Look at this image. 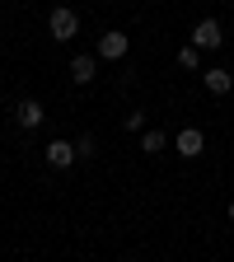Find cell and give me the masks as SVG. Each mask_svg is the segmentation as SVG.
Segmentation results:
<instances>
[{"label": "cell", "instance_id": "obj_3", "mask_svg": "<svg viewBox=\"0 0 234 262\" xmlns=\"http://www.w3.org/2000/svg\"><path fill=\"white\" fill-rule=\"evenodd\" d=\"M174 150H178L183 159H197V155L206 150V131H202V126H183L178 136H174Z\"/></svg>", "mask_w": 234, "mask_h": 262}, {"label": "cell", "instance_id": "obj_5", "mask_svg": "<svg viewBox=\"0 0 234 262\" xmlns=\"http://www.w3.org/2000/svg\"><path fill=\"white\" fill-rule=\"evenodd\" d=\"M42 159L52 164V169H71V164H75L80 155H75V145H71V141H52V145L42 150Z\"/></svg>", "mask_w": 234, "mask_h": 262}, {"label": "cell", "instance_id": "obj_11", "mask_svg": "<svg viewBox=\"0 0 234 262\" xmlns=\"http://www.w3.org/2000/svg\"><path fill=\"white\" fill-rule=\"evenodd\" d=\"M94 150H98L94 136H80V141H75V155H80V159H94Z\"/></svg>", "mask_w": 234, "mask_h": 262}, {"label": "cell", "instance_id": "obj_8", "mask_svg": "<svg viewBox=\"0 0 234 262\" xmlns=\"http://www.w3.org/2000/svg\"><path fill=\"white\" fill-rule=\"evenodd\" d=\"M202 80H206L211 94H229V89H234V75L225 71V66H211V71H202Z\"/></svg>", "mask_w": 234, "mask_h": 262}, {"label": "cell", "instance_id": "obj_12", "mask_svg": "<svg viewBox=\"0 0 234 262\" xmlns=\"http://www.w3.org/2000/svg\"><path fill=\"white\" fill-rule=\"evenodd\" d=\"M122 126H126V131H141V126H145V113H126Z\"/></svg>", "mask_w": 234, "mask_h": 262}, {"label": "cell", "instance_id": "obj_4", "mask_svg": "<svg viewBox=\"0 0 234 262\" xmlns=\"http://www.w3.org/2000/svg\"><path fill=\"white\" fill-rule=\"evenodd\" d=\"M42 117H47V108L38 103V98H19V108H14V122H19L24 131H33V126H42Z\"/></svg>", "mask_w": 234, "mask_h": 262}, {"label": "cell", "instance_id": "obj_13", "mask_svg": "<svg viewBox=\"0 0 234 262\" xmlns=\"http://www.w3.org/2000/svg\"><path fill=\"white\" fill-rule=\"evenodd\" d=\"M229 220H234V202H229Z\"/></svg>", "mask_w": 234, "mask_h": 262}, {"label": "cell", "instance_id": "obj_6", "mask_svg": "<svg viewBox=\"0 0 234 262\" xmlns=\"http://www.w3.org/2000/svg\"><path fill=\"white\" fill-rule=\"evenodd\" d=\"M126 47H131V42H126V33H117V28L98 38V56H103V61H122V56H126Z\"/></svg>", "mask_w": 234, "mask_h": 262}, {"label": "cell", "instance_id": "obj_7", "mask_svg": "<svg viewBox=\"0 0 234 262\" xmlns=\"http://www.w3.org/2000/svg\"><path fill=\"white\" fill-rule=\"evenodd\" d=\"M94 71H98V61H94L89 52H80V56L71 61V80H75V84H94Z\"/></svg>", "mask_w": 234, "mask_h": 262}, {"label": "cell", "instance_id": "obj_2", "mask_svg": "<svg viewBox=\"0 0 234 262\" xmlns=\"http://www.w3.org/2000/svg\"><path fill=\"white\" fill-rule=\"evenodd\" d=\"M197 52H216L220 42H225V28H220V19H202V24H192V38H187Z\"/></svg>", "mask_w": 234, "mask_h": 262}, {"label": "cell", "instance_id": "obj_10", "mask_svg": "<svg viewBox=\"0 0 234 262\" xmlns=\"http://www.w3.org/2000/svg\"><path fill=\"white\" fill-rule=\"evenodd\" d=\"M178 66H183V71H202V52H197V47L187 42V47L178 52Z\"/></svg>", "mask_w": 234, "mask_h": 262}, {"label": "cell", "instance_id": "obj_9", "mask_svg": "<svg viewBox=\"0 0 234 262\" xmlns=\"http://www.w3.org/2000/svg\"><path fill=\"white\" fill-rule=\"evenodd\" d=\"M164 145H169V136H164V131H145V136H141V150H145V155H159Z\"/></svg>", "mask_w": 234, "mask_h": 262}, {"label": "cell", "instance_id": "obj_1", "mask_svg": "<svg viewBox=\"0 0 234 262\" xmlns=\"http://www.w3.org/2000/svg\"><path fill=\"white\" fill-rule=\"evenodd\" d=\"M47 33H52L56 42H71L75 33H80V14H75L71 5H56V10H52V19H47Z\"/></svg>", "mask_w": 234, "mask_h": 262}]
</instances>
